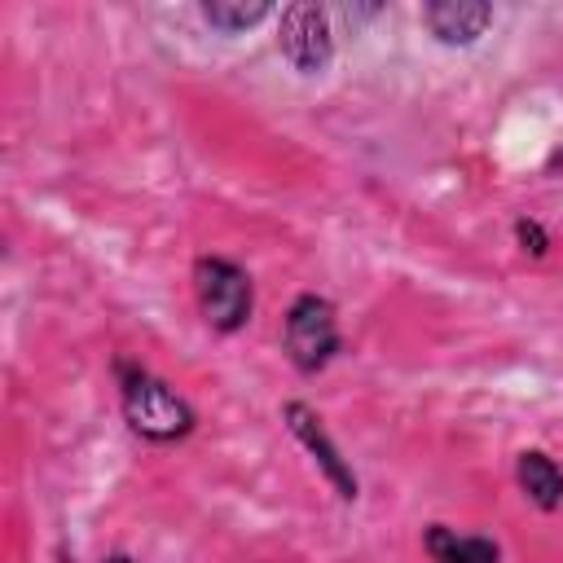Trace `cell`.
<instances>
[{
	"instance_id": "10",
	"label": "cell",
	"mask_w": 563,
	"mask_h": 563,
	"mask_svg": "<svg viewBox=\"0 0 563 563\" xmlns=\"http://www.w3.org/2000/svg\"><path fill=\"white\" fill-rule=\"evenodd\" d=\"M515 242H519L528 255H537V260L550 251V238H545V229H541L537 220H528V216H519V220H515Z\"/></svg>"
},
{
	"instance_id": "1",
	"label": "cell",
	"mask_w": 563,
	"mask_h": 563,
	"mask_svg": "<svg viewBox=\"0 0 563 563\" xmlns=\"http://www.w3.org/2000/svg\"><path fill=\"white\" fill-rule=\"evenodd\" d=\"M114 374H119V405H123V418L128 427L141 435V440H154V444H172V440H185L194 431V409L163 383L154 378L150 369L132 365V361H114Z\"/></svg>"
},
{
	"instance_id": "2",
	"label": "cell",
	"mask_w": 563,
	"mask_h": 563,
	"mask_svg": "<svg viewBox=\"0 0 563 563\" xmlns=\"http://www.w3.org/2000/svg\"><path fill=\"white\" fill-rule=\"evenodd\" d=\"M194 299L198 312L211 330L220 334H238L251 321L255 308V286L246 277V268H238L224 255H198L194 260Z\"/></svg>"
},
{
	"instance_id": "4",
	"label": "cell",
	"mask_w": 563,
	"mask_h": 563,
	"mask_svg": "<svg viewBox=\"0 0 563 563\" xmlns=\"http://www.w3.org/2000/svg\"><path fill=\"white\" fill-rule=\"evenodd\" d=\"M277 48L299 75H317L334 57V35H330V13L321 4H286L277 22Z\"/></svg>"
},
{
	"instance_id": "7",
	"label": "cell",
	"mask_w": 563,
	"mask_h": 563,
	"mask_svg": "<svg viewBox=\"0 0 563 563\" xmlns=\"http://www.w3.org/2000/svg\"><path fill=\"white\" fill-rule=\"evenodd\" d=\"M515 479H519V488L528 493V501H532L537 510H559V506H563V471H559L554 457H545V453H537V449L519 453Z\"/></svg>"
},
{
	"instance_id": "8",
	"label": "cell",
	"mask_w": 563,
	"mask_h": 563,
	"mask_svg": "<svg viewBox=\"0 0 563 563\" xmlns=\"http://www.w3.org/2000/svg\"><path fill=\"white\" fill-rule=\"evenodd\" d=\"M427 554H431L435 563H497V559H501L488 537H457V532L444 528V523L427 528Z\"/></svg>"
},
{
	"instance_id": "3",
	"label": "cell",
	"mask_w": 563,
	"mask_h": 563,
	"mask_svg": "<svg viewBox=\"0 0 563 563\" xmlns=\"http://www.w3.org/2000/svg\"><path fill=\"white\" fill-rule=\"evenodd\" d=\"M282 343H286V356L299 374H317L334 361V352L343 347L339 339V321H334V303L321 299V295H299L290 308H286V321H282Z\"/></svg>"
},
{
	"instance_id": "11",
	"label": "cell",
	"mask_w": 563,
	"mask_h": 563,
	"mask_svg": "<svg viewBox=\"0 0 563 563\" xmlns=\"http://www.w3.org/2000/svg\"><path fill=\"white\" fill-rule=\"evenodd\" d=\"M106 563H136V559H128V554H106Z\"/></svg>"
},
{
	"instance_id": "9",
	"label": "cell",
	"mask_w": 563,
	"mask_h": 563,
	"mask_svg": "<svg viewBox=\"0 0 563 563\" xmlns=\"http://www.w3.org/2000/svg\"><path fill=\"white\" fill-rule=\"evenodd\" d=\"M273 13V4L268 0H207L202 4V22L207 26H216V31H224V35H238V31H251L255 22H264Z\"/></svg>"
},
{
	"instance_id": "6",
	"label": "cell",
	"mask_w": 563,
	"mask_h": 563,
	"mask_svg": "<svg viewBox=\"0 0 563 563\" xmlns=\"http://www.w3.org/2000/svg\"><path fill=\"white\" fill-rule=\"evenodd\" d=\"M422 22L440 44H475L493 22V4L431 0V4H422Z\"/></svg>"
},
{
	"instance_id": "5",
	"label": "cell",
	"mask_w": 563,
	"mask_h": 563,
	"mask_svg": "<svg viewBox=\"0 0 563 563\" xmlns=\"http://www.w3.org/2000/svg\"><path fill=\"white\" fill-rule=\"evenodd\" d=\"M282 422H286V427H290V435L312 453V462H317V466H321V475L334 484V493H339L343 501H356V497H361V484H356V475H352L347 457L339 453V444L325 435L321 418H317L303 400H286V405H282Z\"/></svg>"
}]
</instances>
